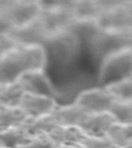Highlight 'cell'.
Listing matches in <instances>:
<instances>
[{"instance_id":"6da1fadb","label":"cell","mask_w":132,"mask_h":148,"mask_svg":"<svg viewBox=\"0 0 132 148\" xmlns=\"http://www.w3.org/2000/svg\"><path fill=\"white\" fill-rule=\"evenodd\" d=\"M42 45L16 46L0 53V85L17 81L23 73L44 69L47 62Z\"/></svg>"},{"instance_id":"7a4b0ae2","label":"cell","mask_w":132,"mask_h":148,"mask_svg":"<svg viewBox=\"0 0 132 148\" xmlns=\"http://www.w3.org/2000/svg\"><path fill=\"white\" fill-rule=\"evenodd\" d=\"M132 28L100 29L89 42L93 56L101 61L106 56L121 49L131 47Z\"/></svg>"},{"instance_id":"3957f363","label":"cell","mask_w":132,"mask_h":148,"mask_svg":"<svg viewBox=\"0 0 132 148\" xmlns=\"http://www.w3.org/2000/svg\"><path fill=\"white\" fill-rule=\"evenodd\" d=\"M42 46L47 58L51 56L56 62L67 63L78 55L81 43L69 29L50 32Z\"/></svg>"},{"instance_id":"277c9868","label":"cell","mask_w":132,"mask_h":148,"mask_svg":"<svg viewBox=\"0 0 132 148\" xmlns=\"http://www.w3.org/2000/svg\"><path fill=\"white\" fill-rule=\"evenodd\" d=\"M131 47L121 49L106 56L100 61L98 82L102 86L131 76Z\"/></svg>"},{"instance_id":"5b68a950","label":"cell","mask_w":132,"mask_h":148,"mask_svg":"<svg viewBox=\"0 0 132 148\" xmlns=\"http://www.w3.org/2000/svg\"><path fill=\"white\" fill-rule=\"evenodd\" d=\"M102 9L96 18L100 29L132 28V1H101Z\"/></svg>"},{"instance_id":"8992f818","label":"cell","mask_w":132,"mask_h":148,"mask_svg":"<svg viewBox=\"0 0 132 148\" xmlns=\"http://www.w3.org/2000/svg\"><path fill=\"white\" fill-rule=\"evenodd\" d=\"M41 3L39 16L47 28L49 33L68 29L73 21V1H52Z\"/></svg>"},{"instance_id":"52a82bcc","label":"cell","mask_w":132,"mask_h":148,"mask_svg":"<svg viewBox=\"0 0 132 148\" xmlns=\"http://www.w3.org/2000/svg\"><path fill=\"white\" fill-rule=\"evenodd\" d=\"M40 1L6 0L3 1L2 12L9 29L24 25L39 16Z\"/></svg>"},{"instance_id":"ba28073f","label":"cell","mask_w":132,"mask_h":148,"mask_svg":"<svg viewBox=\"0 0 132 148\" xmlns=\"http://www.w3.org/2000/svg\"><path fill=\"white\" fill-rule=\"evenodd\" d=\"M4 34L16 46L42 45L49 31L39 16L24 25L9 29Z\"/></svg>"},{"instance_id":"9c48e42d","label":"cell","mask_w":132,"mask_h":148,"mask_svg":"<svg viewBox=\"0 0 132 148\" xmlns=\"http://www.w3.org/2000/svg\"><path fill=\"white\" fill-rule=\"evenodd\" d=\"M113 99L110 93L102 86L81 92L74 103L87 113H100L108 111Z\"/></svg>"},{"instance_id":"30bf717a","label":"cell","mask_w":132,"mask_h":148,"mask_svg":"<svg viewBox=\"0 0 132 148\" xmlns=\"http://www.w3.org/2000/svg\"><path fill=\"white\" fill-rule=\"evenodd\" d=\"M56 106L53 97L24 92L18 106L28 117H36L52 113Z\"/></svg>"},{"instance_id":"8fae6325","label":"cell","mask_w":132,"mask_h":148,"mask_svg":"<svg viewBox=\"0 0 132 148\" xmlns=\"http://www.w3.org/2000/svg\"><path fill=\"white\" fill-rule=\"evenodd\" d=\"M25 92L43 95L54 98L56 94L53 84L44 69H33L23 73L18 79Z\"/></svg>"},{"instance_id":"7c38bea8","label":"cell","mask_w":132,"mask_h":148,"mask_svg":"<svg viewBox=\"0 0 132 148\" xmlns=\"http://www.w3.org/2000/svg\"><path fill=\"white\" fill-rule=\"evenodd\" d=\"M117 122L109 112L88 113L79 125V128L86 134L104 136L112 123Z\"/></svg>"},{"instance_id":"4fadbf2b","label":"cell","mask_w":132,"mask_h":148,"mask_svg":"<svg viewBox=\"0 0 132 148\" xmlns=\"http://www.w3.org/2000/svg\"><path fill=\"white\" fill-rule=\"evenodd\" d=\"M53 113L59 125L76 127H79L81 121L88 113L75 103L66 106H56Z\"/></svg>"},{"instance_id":"5bb4252c","label":"cell","mask_w":132,"mask_h":148,"mask_svg":"<svg viewBox=\"0 0 132 148\" xmlns=\"http://www.w3.org/2000/svg\"><path fill=\"white\" fill-rule=\"evenodd\" d=\"M30 134L23 125L0 130V147L18 148L27 141Z\"/></svg>"},{"instance_id":"9a60e30c","label":"cell","mask_w":132,"mask_h":148,"mask_svg":"<svg viewBox=\"0 0 132 148\" xmlns=\"http://www.w3.org/2000/svg\"><path fill=\"white\" fill-rule=\"evenodd\" d=\"M105 136L116 147H130L132 141V123L114 122L109 127Z\"/></svg>"},{"instance_id":"2e32d148","label":"cell","mask_w":132,"mask_h":148,"mask_svg":"<svg viewBox=\"0 0 132 148\" xmlns=\"http://www.w3.org/2000/svg\"><path fill=\"white\" fill-rule=\"evenodd\" d=\"M58 125L59 123L52 112L36 117H28L23 126L26 129L28 133L32 135L39 133H46L49 134Z\"/></svg>"},{"instance_id":"e0dca14e","label":"cell","mask_w":132,"mask_h":148,"mask_svg":"<svg viewBox=\"0 0 132 148\" xmlns=\"http://www.w3.org/2000/svg\"><path fill=\"white\" fill-rule=\"evenodd\" d=\"M68 29L74 32L80 43L83 42L89 43L90 39L100 29L96 18L74 19Z\"/></svg>"},{"instance_id":"ac0fdd59","label":"cell","mask_w":132,"mask_h":148,"mask_svg":"<svg viewBox=\"0 0 132 148\" xmlns=\"http://www.w3.org/2000/svg\"><path fill=\"white\" fill-rule=\"evenodd\" d=\"M83 134V132L78 127L63 125H58L49 133L56 144L78 143Z\"/></svg>"},{"instance_id":"d6986e66","label":"cell","mask_w":132,"mask_h":148,"mask_svg":"<svg viewBox=\"0 0 132 148\" xmlns=\"http://www.w3.org/2000/svg\"><path fill=\"white\" fill-rule=\"evenodd\" d=\"M102 9L101 1L78 0L73 1L74 19L97 18Z\"/></svg>"},{"instance_id":"ffe728a7","label":"cell","mask_w":132,"mask_h":148,"mask_svg":"<svg viewBox=\"0 0 132 148\" xmlns=\"http://www.w3.org/2000/svg\"><path fill=\"white\" fill-rule=\"evenodd\" d=\"M25 90L19 80L0 85V104L3 106H18Z\"/></svg>"},{"instance_id":"44dd1931","label":"cell","mask_w":132,"mask_h":148,"mask_svg":"<svg viewBox=\"0 0 132 148\" xmlns=\"http://www.w3.org/2000/svg\"><path fill=\"white\" fill-rule=\"evenodd\" d=\"M27 118L19 106H0V130L23 125Z\"/></svg>"},{"instance_id":"7402d4cb","label":"cell","mask_w":132,"mask_h":148,"mask_svg":"<svg viewBox=\"0 0 132 148\" xmlns=\"http://www.w3.org/2000/svg\"><path fill=\"white\" fill-rule=\"evenodd\" d=\"M103 87L114 99L132 100V78L127 76L104 86Z\"/></svg>"},{"instance_id":"603a6c76","label":"cell","mask_w":132,"mask_h":148,"mask_svg":"<svg viewBox=\"0 0 132 148\" xmlns=\"http://www.w3.org/2000/svg\"><path fill=\"white\" fill-rule=\"evenodd\" d=\"M107 112L117 122L132 123V100L113 99Z\"/></svg>"},{"instance_id":"cb8c5ba5","label":"cell","mask_w":132,"mask_h":148,"mask_svg":"<svg viewBox=\"0 0 132 148\" xmlns=\"http://www.w3.org/2000/svg\"><path fill=\"white\" fill-rule=\"evenodd\" d=\"M78 144L83 148H118L104 136H94L83 133Z\"/></svg>"},{"instance_id":"d4e9b609","label":"cell","mask_w":132,"mask_h":148,"mask_svg":"<svg viewBox=\"0 0 132 148\" xmlns=\"http://www.w3.org/2000/svg\"><path fill=\"white\" fill-rule=\"evenodd\" d=\"M56 143L46 133L30 135L27 141L20 148H55Z\"/></svg>"},{"instance_id":"484cf974","label":"cell","mask_w":132,"mask_h":148,"mask_svg":"<svg viewBox=\"0 0 132 148\" xmlns=\"http://www.w3.org/2000/svg\"><path fill=\"white\" fill-rule=\"evenodd\" d=\"M55 148H83L78 143H60L56 144Z\"/></svg>"},{"instance_id":"4316f807","label":"cell","mask_w":132,"mask_h":148,"mask_svg":"<svg viewBox=\"0 0 132 148\" xmlns=\"http://www.w3.org/2000/svg\"><path fill=\"white\" fill-rule=\"evenodd\" d=\"M0 148H6V147H0ZM18 148H20V147H18Z\"/></svg>"},{"instance_id":"83f0119b","label":"cell","mask_w":132,"mask_h":148,"mask_svg":"<svg viewBox=\"0 0 132 148\" xmlns=\"http://www.w3.org/2000/svg\"><path fill=\"white\" fill-rule=\"evenodd\" d=\"M0 106H1V104H0Z\"/></svg>"},{"instance_id":"f1b7e54d","label":"cell","mask_w":132,"mask_h":148,"mask_svg":"<svg viewBox=\"0 0 132 148\" xmlns=\"http://www.w3.org/2000/svg\"></svg>"}]
</instances>
